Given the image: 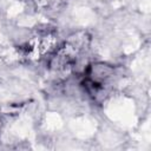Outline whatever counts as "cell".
<instances>
[{"instance_id": "1", "label": "cell", "mask_w": 151, "mask_h": 151, "mask_svg": "<svg viewBox=\"0 0 151 151\" xmlns=\"http://www.w3.org/2000/svg\"><path fill=\"white\" fill-rule=\"evenodd\" d=\"M90 45V35L86 32H77L70 35L60 46L53 50L48 66L57 72L71 71L85 53Z\"/></svg>"}, {"instance_id": "3", "label": "cell", "mask_w": 151, "mask_h": 151, "mask_svg": "<svg viewBox=\"0 0 151 151\" xmlns=\"http://www.w3.org/2000/svg\"><path fill=\"white\" fill-rule=\"evenodd\" d=\"M55 34L50 31L38 32L26 42L25 55L28 59H39L55 48Z\"/></svg>"}, {"instance_id": "2", "label": "cell", "mask_w": 151, "mask_h": 151, "mask_svg": "<svg viewBox=\"0 0 151 151\" xmlns=\"http://www.w3.org/2000/svg\"><path fill=\"white\" fill-rule=\"evenodd\" d=\"M116 80L117 73L112 65L96 63L88 65L84 71L81 86L93 100L101 101L113 90Z\"/></svg>"}]
</instances>
